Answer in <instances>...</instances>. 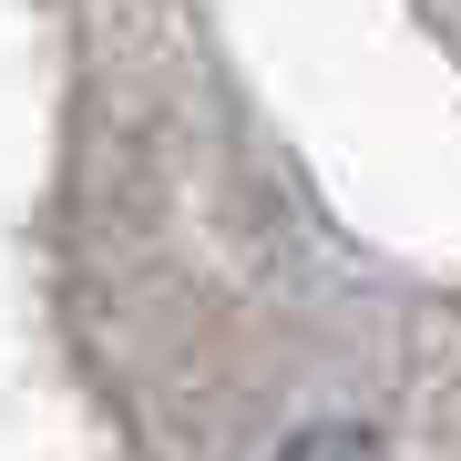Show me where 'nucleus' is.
Listing matches in <instances>:
<instances>
[{
	"label": "nucleus",
	"instance_id": "nucleus-1",
	"mask_svg": "<svg viewBox=\"0 0 461 461\" xmlns=\"http://www.w3.org/2000/svg\"><path fill=\"white\" fill-rule=\"evenodd\" d=\"M287 461H379V451L359 441V430H308V441H297Z\"/></svg>",
	"mask_w": 461,
	"mask_h": 461
}]
</instances>
